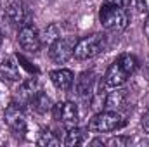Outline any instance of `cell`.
<instances>
[{
    "instance_id": "obj_10",
    "label": "cell",
    "mask_w": 149,
    "mask_h": 147,
    "mask_svg": "<svg viewBox=\"0 0 149 147\" xmlns=\"http://www.w3.org/2000/svg\"><path fill=\"white\" fill-rule=\"evenodd\" d=\"M94 87H95V73L94 71H83L78 74V78L74 81V90H76L78 97L88 99L94 94Z\"/></svg>"
},
{
    "instance_id": "obj_19",
    "label": "cell",
    "mask_w": 149,
    "mask_h": 147,
    "mask_svg": "<svg viewBox=\"0 0 149 147\" xmlns=\"http://www.w3.org/2000/svg\"><path fill=\"white\" fill-rule=\"evenodd\" d=\"M130 144V139L128 137H123V135H120V137H113L109 139L108 142H106V146H111V147H125Z\"/></svg>"
},
{
    "instance_id": "obj_17",
    "label": "cell",
    "mask_w": 149,
    "mask_h": 147,
    "mask_svg": "<svg viewBox=\"0 0 149 147\" xmlns=\"http://www.w3.org/2000/svg\"><path fill=\"white\" fill-rule=\"evenodd\" d=\"M37 144H38V146H47V147H50V146H61V139H59V137H57L52 130H45V132H42V133H40Z\"/></svg>"
},
{
    "instance_id": "obj_21",
    "label": "cell",
    "mask_w": 149,
    "mask_h": 147,
    "mask_svg": "<svg viewBox=\"0 0 149 147\" xmlns=\"http://www.w3.org/2000/svg\"><path fill=\"white\" fill-rule=\"evenodd\" d=\"M141 126H142V130L149 133V107L146 109V112L142 114V118H141Z\"/></svg>"
},
{
    "instance_id": "obj_24",
    "label": "cell",
    "mask_w": 149,
    "mask_h": 147,
    "mask_svg": "<svg viewBox=\"0 0 149 147\" xmlns=\"http://www.w3.org/2000/svg\"><path fill=\"white\" fill-rule=\"evenodd\" d=\"M2 42H3V37H2V31H0V45H2Z\"/></svg>"
},
{
    "instance_id": "obj_8",
    "label": "cell",
    "mask_w": 149,
    "mask_h": 147,
    "mask_svg": "<svg viewBox=\"0 0 149 147\" xmlns=\"http://www.w3.org/2000/svg\"><path fill=\"white\" fill-rule=\"evenodd\" d=\"M54 109V116L57 121H61L64 126H74L78 123V118H80V112H78V106L71 102V101H66V102H61L57 106L52 107Z\"/></svg>"
},
{
    "instance_id": "obj_11",
    "label": "cell",
    "mask_w": 149,
    "mask_h": 147,
    "mask_svg": "<svg viewBox=\"0 0 149 147\" xmlns=\"http://www.w3.org/2000/svg\"><path fill=\"white\" fill-rule=\"evenodd\" d=\"M38 90H42L38 80L37 78H28L26 81H23V83L19 85V88H17V92H16V99H17V102H19L21 106H26V104L31 102V99L35 97V94H37ZM19 104H17V106H19Z\"/></svg>"
},
{
    "instance_id": "obj_18",
    "label": "cell",
    "mask_w": 149,
    "mask_h": 147,
    "mask_svg": "<svg viewBox=\"0 0 149 147\" xmlns=\"http://www.w3.org/2000/svg\"><path fill=\"white\" fill-rule=\"evenodd\" d=\"M61 37L59 35V28L56 26V24H49L47 28H45V31H43V40L50 45L54 40H57V38Z\"/></svg>"
},
{
    "instance_id": "obj_2",
    "label": "cell",
    "mask_w": 149,
    "mask_h": 147,
    "mask_svg": "<svg viewBox=\"0 0 149 147\" xmlns=\"http://www.w3.org/2000/svg\"><path fill=\"white\" fill-rule=\"evenodd\" d=\"M99 21L104 30L113 31V33H120L128 26L130 16L125 7H120L111 2H104L99 9Z\"/></svg>"
},
{
    "instance_id": "obj_16",
    "label": "cell",
    "mask_w": 149,
    "mask_h": 147,
    "mask_svg": "<svg viewBox=\"0 0 149 147\" xmlns=\"http://www.w3.org/2000/svg\"><path fill=\"white\" fill-rule=\"evenodd\" d=\"M85 139H87V133L85 130L81 128H76V126H71L66 133V139H64V146L68 147H74V146H81L85 144Z\"/></svg>"
},
{
    "instance_id": "obj_22",
    "label": "cell",
    "mask_w": 149,
    "mask_h": 147,
    "mask_svg": "<svg viewBox=\"0 0 149 147\" xmlns=\"http://www.w3.org/2000/svg\"><path fill=\"white\" fill-rule=\"evenodd\" d=\"M106 2L116 3V5H120V7H127V3H128V0H106Z\"/></svg>"
},
{
    "instance_id": "obj_12",
    "label": "cell",
    "mask_w": 149,
    "mask_h": 147,
    "mask_svg": "<svg viewBox=\"0 0 149 147\" xmlns=\"http://www.w3.org/2000/svg\"><path fill=\"white\" fill-rule=\"evenodd\" d=\"M49 78H50L52 85H54L57 90H61V92L70 90V88L73 87V83H74V74H73V71L64 69V68L50 71V73H49Z\"/></svg>"
},
{
    "instance_id": "obj_1",
    "label": "cell",
    "mask_w": 149,
    "mask_h": 147,
    "mask_svg": "<svg viewBox=\"0 0 149 147\" xmlns=\"http://www.w3.org/2000/svg\"><path fill=\"white\" fill-rule=\"evenodd\" d=\"M139 62H137V57L132 55V54H120L116 57V61L113 62L111 66L108 68V71L104 74V83L106 87H111V88H116V87H121L127 83V80L135 73Z\"/></svg>"
},
{
    "instance_id": "obj_13",
    "label": "cell",
    "mask_w": 149,
    "mask_h": 147,
    "mask_svg": "<svg viewBox=\"0 0 149 147\" xmlns=\"http://www.w3.org/2000/svg\"><path fill=\"white\" fill-rule=\"evenodd\" d=\"M125 104H127V90H121L120 87L109 92L104 99V109L108 111H121Z\"/></svg>"
},
{
    "instance_id": "obj_25",
    "label": "cell",
    "mask_w": 149,
    "mask_h": 147,
    "mask_svg": "<svg viewBox=\"0 0 149 147\" xmlns=\"http://www.w3.org/2000/svg\"><path fill=\"white\" fill-rule=\"evenodd\" d=\"M0 14H2V2H0Z\"/></svg>"
},
{
    "instance_id": "obj_9",
    "label": "cell",
    "mask_w": 149,
    "mask_h": 147,
    "mask_svg": "<svg viewBox=\"0 0 149 147\" xmlns=\"http://www.w3.org/2000/svg\"><path fill=\"white\" fill-rule=\"evenodd\" d=\"M5 17H7V21H9L10 26L21 28V26L28 24L30 14H28L26 5H24L21 0H12V2H9V5L5 7Z\"/></svg>"
},
{
    "instance_id": "obj_23",
    "label": "cell",
    "mask_w": 149,
    "mask_h": 147,
    "mask_svg": "<svg viewBox=\"0 0 149 147\" xmlns=\"http://www.w3.org/2000/svg\"><path fill=\"white\" fill-rule=\"evenodd\" d=\"M144 33L149 37V12H148V19H146V24H144Z\"/></svg>"
},
{
    "instance_id": "obj_4",
    "label": "cell",
    "mask_w": 149,
    "mask_h": 147,
    "mask_svg": "<svg viewBox=\"0 0 149 147\" xmlns=\"http://www.w3.org/2000/svg\"><path fill=\"white\" fill-rule=\"evenodd\" d=\"M104 47H106V37L95 33V35H90V37L78 40L74 43L73 55L78 61H87V59H92V57L99 55L104 50Z\"/></svg>"
},
{
    "instance_id": "obj_14",
    "label": "cell",
    "mask_w": 149,
    "mask_h": 147,
    "mask_svg": "<svg viewBox=\"0 0 149 147\" xmlns=\"http://www.w3.org/2000/svg\"><path fill=\"white\" fill-rule=\"evenodd\" d=\"M0 78H3L7 81H19L21 80V71H19V66L14 61V57H5L0 62Z\"/></svg>"
},
{
    "instance_id": "obj_6",
    "label": "cell",
    "mask_w": 149,
    "mask_h": 147,
    "mask_svg": "<svg viewBox=\"0 0 149 147\" xmlns=\"http://www.w3.org/2000/svg\"><path fill=\"white\" fill-rule=\"evenodd\" d=\"M17 43L23 50H26L30 54H37L42 47V38L31 24H24L17 31Z\"/></svg>"
},
{
    "instance_id": "obj_5",
    "label": "cell",
    "mask_w": 149,
    "mask_h": 147,
    "mask_svg": "<svg viewBox=\"0 0 149 147\" xmlns=\"http://www.w3.org/2000/svg\"><path fill=\"white\" fill-rule=\"evenodd\" d=\"M76 40L74 38H63L59 37L54 40L49 47V57L56 62V64H64L73 57V49Z\"/></svg>"
},
{
    "instance_id": "obj_7",
    "label": "cell",
    "mask_w": 149,
    "mask_h": 147,
    "mask_svg": "<svg viewBox=\"0 0 149 147\" xmlns=\"http://www.w3.org/2000/svg\"><path fill=\"white\" fill-rule=\"evenodd\" d=\"M5 123L7 126L16 133V135H24L26 130H28V125H26V118L23 114L21 107L17 104H10L7 109H5Z\"/></svg>"
},
{
    "instance_id": "obj_20",
    "label": "cell",
    "mask_w": 149,
    "mask_h": 147,
    "mask_svg": "<svg viewBox=\"0 0 149 147\" xmlns=\"http://www.w3.org/2000/svg\"><path fill=\"white\" fill-rule=\"evenodd\" d=\"M135 5H137L141 14H148L149 12V0H135Z\"/></svg>"
},
{
    "instance_id": "obj_15",
    "label": "cell",
    "mask_w": 149,
    "mask_h": 147,
    "mask_svg": "<svg viewBox=\"0 0 149 147\" xmlns=\"http://www.w3.org/2000/svg\"><path fill=\"white\" fill-rule=\"evenodd\" d=\"M30 106H31V109L35 111V112H38V114H45L47 111H50L54 107L50 97H49L43 90H38L37 94H35V97L31 99Z\"/></svg>"
},
{
    "instance_id": "obj_3",
    "label": "cell",
    "mask_w": 149,
    "mask_h": 147,
    "mask_svg": "<svg viewBox=\"0 0 149 147\" xmlns=\"http://www.w3.org/2000/svg\"><path fill=\"white\" fill-rule=\"evenodd\" d=\"M125 126V119L120 116L118 111H101L94 114L88 121V130L95 133H109Z\"/></svg>"
}]
</instances>
